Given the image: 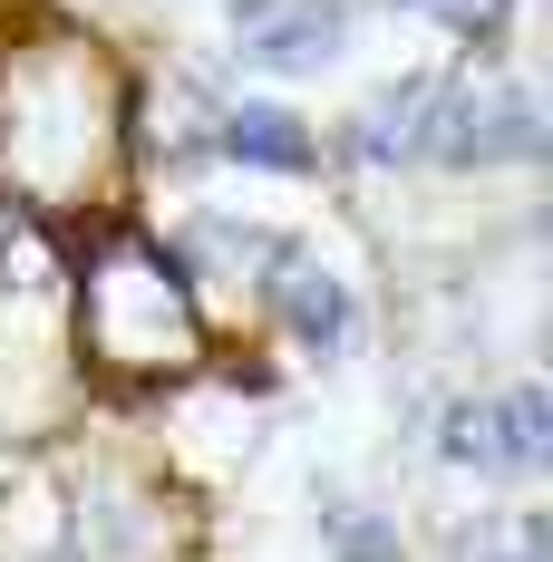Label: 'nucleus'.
<instances>
[{"mask_svg":"<svg viewBox=\"0 0 553 562\" xmlns=\"http://www.w3.org/2000/svg\"><path fill=\"white\" fill-rule=\"evenodd\" d=\"M126 281H136V301H126L117 272L98 262V291H88V330H98V349H108L117 369H175V359L195 349V321H185L175 272L136 243V252H126Z\"/></svg>","mask_w":553,"mask_h":562,"instance_id":"nucleus-1","label":"nucleus"},{"mask_svg":"<svg viewBox=\"0 0 553 562\" xmlns=\"http://www.w3.org/2000/svg\"><path fill=\"white\" fill-rule=\"evenodd\" d=\"M428 156H446V166H524V156H544V116H534L524 88H505V78H486V88H446Z\"/></svg>","mask_w":553,"mask_h":562,"instance_id":"nucleus-2","label":"nucleus"},{"mask_svg":"<svg viewBox=\"0 0 553 562\" xmlns=\"http://www.w3.org/2000/svg\"><path fill=\"white\" fill-rule=\"evenodd\" d=\"M233 40L263 68H321L340 49V0H233Z\"/></svg>","mask_w":553,"mask_h":562,"instance_id":"nucleus-3","label":"nucleus"},{"mask_svg":"<svg viewBox=\"0 0 553 562\" xmlns=\"http://www.w3.org/2000/svg\"><path fill=\"white\" fill-rule=\"evenodd\" d=\"M438 78H398V88H379L369 108H360V156L369 166H398V156H428V136H438Z\"/></svg>","mask_w":553,"mask_h":562,"instance_id":"nucleus-4","label":"nucleus"},{"mask_svg":"<svg viewBox=\"0 0 553 562\" xmlns=\"http://www.w3.org/2000/svg\"><path fill=\"white\" fill-rule=\"evenodd\" d=\"M273 272H281V321L311 339V349H340L350 339V291H340V272L311 262V252H281Z\"/></svg>","mask_w":553,"mask_h":562,"instance_id":"nucleus-5","label":"nucleus"},{"mask_svg":"<svg viewBox=\"0 0 553 562\" xmlns=\"http://www.w3.org/2000/svg\"><path fill=\"white\" fill-rule=\"evenodd\" d=\"M223 136V156H243V166H273V175H301L311 166V136H301V116L291 108H263V98H243V108H223L214 116Z\"/></svg>","mask_w":553,"mask_h":562,"instance_id":"nucleus-6","label":"nucleus"},{"mask_svg":"<svg viewBox=\"0 0 553 562\" xmlns=\"http://www.w3.org/2000/svg\"><path fill=\"white\" fill-rule=\"evenodd\" d=\"M496 447H505V475H534V465L553 456V407H544V389L496 397Z\"/></svg>","mask_w":553,"mask_h":562,"instance_id":"nucleus-7","label":"nucleus"},{"mask_svg":"<svg viewBox=\"0 0 553 562\" xmlns=\"http://www.w3.org/2000/svg\"><path fill=\"white\" fill-rule=\"evenodd\" d=\"M331 553L340 562H398V533H388L379 514H360V505H331Z\"/></svg>","mask_w":553,"mask_h":562,"instance_id":"nucleus-8","label":"nucleus"},{"mask_svg":"<svg viewBox=\"0 0 553 562\" xmlns=\"http://www.w3.org/2000/svg\"><path fill=\"white\" fill-rule=\"evenodd\" d=\"M446 456H456V465H476V475H505L496 407H456V417H446Z\"/></svg>","mask_w":553,"mask_h":562,"instance_id":"nucleus-9","label":"nucleus"},{"mask_svg":"<svg viewBox=\"0 0 553 562\" xmlns=\"http://www.w3.org/2000/svg\"><path fill=\"white\" fill-rule=\"evenodd\" d=\"M456 562H544V524H515V533H466Z\"/></svg>","mask_w":553,"mask_h":562,"instance_id":"nucleus-10","label":"nucleus"},{"mask_svg":"<svg viewBox=\"0 0 553 562\" xmlns=\"http://www.w3.org/2000/svg\"><path fill=\"white\" fill-rule=\"evenodd\" d=\"M418 10H438L446 30H466V40H496L505 30V0H418Z\"/></svg>","mask_w":553,"mask_h":562,"instance_id":"nucleus-11","label":"nucleus"},{"mask_svg":"<svg viewBox=\"0 0 553 562\" xmlns=\"http://www.w3.org/2000/svg\"><path fill=\"white\" fill-rule=\"evenodd\" d=\"M408 10H418V0H408Z\"/></svg>","mask_w":553,"mask_h":562,"instance_id":"nucleus-12","label":"nucleus"}]
</instances>
